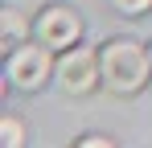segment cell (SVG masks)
Instances as JSON below:
<instances>
[{"instance_id": "5b68a950", "label": "cell", "mask_w": 152, "mask_h": 148, "mask_svg": "<svg viewBox=\"0 0 152 148\" xmlns=\"http://www.w3.org/2000/svg\"><path fill=\"white\" fill-rule=\"evenodd\" d=\"M0 25H4V29H0V37H4V45H17V41H21V37H25V17H21V12H17V8H4V12H0Z\"/></svg>"}, {"instance_id": "8992f818", "label": "cell", "mask_w": 152, "mask_h": 148, "mask_svg": "<svg viewBox=\"0 0 152 148\" xmlns=\"http://www.w3.org/2000/svg\"><path fill=\"white\" fill-rule=\"evenodd\" d=\"M21 140H25V127H21V119L4 115V119H0V148H21Z\"/></svg>"}, {"instance_id": "277c9868", "label": "cell", "mask_w": 152, "mask_h": 148, "mask_svg": "<svg viewBox=\"0 0 152 148\" xmlns=\"http://www.w3.org/2000/svg\"><path fill=\"white\" fill-rule=\"evenodd\" d=\"M78 37H82V21H78L74 8L53 4L37 17V41H45L50 49H70L78 45Z\"/></svg>"}, {"instance_id": "9c48e42d", "label": "cell", "mask_w": 152, "mask_h": 148, "mask_svg": "<svg viewBox=\"0 0 152 148\" xmlns=\"http://www.w3.org/2000/svg\"><path fill=\"white\" fill-rule=\"evenodd\" d=\"M148 53H152V45H148Z\"/></svg>"}, {"instance_id": "ba28073f", "label": "cell", "mask_w": 152, "mask_h": 148, "mask_svg": "<svg viewBox=\"0 0 152 148\" xmlns=\"http://www.w3.org/2000/svg\"><path fill=\"white\" fill-rule=\"evenodd\" d=\"M78 148H111V136H78Z\"/></svg>"}, {"instance_id": "3957f363", "label": "cell", "mask_w": 152, "mask_h": 148, "mask_svg": "<svg viewBox=\"0 0 152 148\" xmlns=\"http://www.w3.org/2000/svg\"><path fill=\"white\" fill-rule=\"evenodd\" d=\"M50 70H58V66H53L50 45H45V41H41V45H17L12 53H8V66H4L8 82H12V86H21V91L41 86V82L50 78Z\"/></svg>"}, {"instance_id": "52a82bcc", "label": "cell", "mask_w": 152, "mask_h": 148, "mask_svg": "<svg viewBox=\"0 0 152 148\" xmlns=\"http://www.w3.org/2000/svg\"><path fill=\"white\" fill-rule=\"evenodd\" d=\"M119 12H127V17H140V12H148L152 8V0H111Z\"/></svg>"}, {"instance_id": "6da1fadb", "label": "cell", "mask_w": 152, "mask_h": 148, "mask_svg": "<svg viewBox=\"0 0 152 148\" xmlns=\"http://www.w3.org/2000/svg\"><path fill=\"white\" fill-rule=\"evenodd\" d=\"M99 58H103V82L119 95L140 91L152 74V53L136 41H111V45H103Z\"/></svg>"}, {"instance_id": "7a4b0ae2", "label": "cell", "mask_w": 152, "mask_h": 148, "mask_svg": "<svg viewBox=\"0 0 152 148\" xmlns=\"http://www.w3.org/2000/svg\"><path fill=\"white\" fill-rule=\"evenodd\" d=\"M103 74V58L91 45H70L62 49V62H58V82L70 91V95H86Z\"/></svg>"}]
</instances>
